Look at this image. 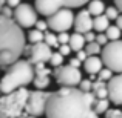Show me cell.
<instances>
[{"mask_svg":"<svg viewBox=\"0 0 122 118\" xmlns=\"http://www.w3.org/2000/svg\"><path fill=\"white\" fill-rule=\"evenodd\" d=\"M2 15H5V17H9V18H14V11H12L11 6H3L2 8Z\"/></svg>","mask_w":122,"mask_h":118,"instance_id":"35","label":"cell"},{"mask_svg":"<svg viewBox=\"0 0 122 118\" xmlns=\"http://www.w3.org/2000/svg\"><path fill=\"white\" fill-rule=\"evenodd\" d=\"M105 34H107V37H108L110 41H117V40H121V37H122V29L119 26H113V25H111Z\"/></svg>","mask_w":122,"mask_h":118,"instance_id":"22","label":"cell"},{"mask_svg":"<svg viewBox=\"0 0 122 118\" xmlns=\"http://www.w3.org/2000/svg\"><path fill=\"white\" fill-rule=\"evenodd\" d=\"M110 18L107 17L105 14L102 15H97V17H94V23H93V29L96 31V32H107V29L110 28Z\"/></svg>","mask_w":122,"mask_h":118,"instance_id":"18","label":"cell"},{"mask_svg":"<svg viewBox=\"0 0 122 118\" xmlns=\"http://www.w3.org/2000/svg\"><path fill=\"white\" fill-rule=\"evenodd\" d=\"M102 49H104V46H101L97 41L86 43V46H85V51H86V54H88L90 57H91V55H99V54H102Z\"/></svg>","mask_w":122,"mask_h":118,"instance_id":"23","label":"cell"},{"mask_svg":"<svg viewBox=\"0 0 122 118\" xmlns=\"http://www.w3.org/2000/svg\"><path fill=\"white\" fill-rule=\"evenodd\" d=\"M96 41H97L101 46H107V44L110 43V40H108V37H107V34H105V32H99L97 37H96Z\"/></svg>","mask_w":122,"mask_h":118,"instance_id":"31","label":"cell"},{"mask_svg":"<svg viewBox=\"0 0 122 118\" xmlns=\"http://www.w3.org/2000/svg\"><path fill=\"white\" fill-rule=\"evenodd\" d=\"M105 15H107L110 20H117V17L121 15V11L117 6H107L105 9Z\"/></svg>","mask_w":122,"mask_h":118,"instance_id":"27","label":"cell"},{"mask_svg":"<svg viewBox=\"0 0 122 118\" xmlns=\"http://www.w3.org/2000/svg\"><path fill=\"white\" fill-rule=\"evenodd\" d=\"M93 23L94 18L90 14L88 9H82L76 14V20H74V31L79 34H86L93 29Z\"/></svg>","mask_w":122,"mask_h":118,"instance_id":"12","label":"cell"},{"mask_svg":"<svg viewBox=\"0 0 122 118\" xmlns=\"http://www.w3.org/2000/svg\"><path fill=\"white\" fill-rule=\"evenodd\" d=\"M23 28L14 18L0 15V65L3 69L19 61L22 54L25 52Z\"/></svg>","mask_w":122,"mask_h":118,"instance_id":"2","label":"cell"},{"mask_svg":"<svg viewBox=\"0 0 122 118\" xmlns=\"http://www.w3.org/2000/svg\"><path fill=\"white\" fill-rule=\"evenodd\" d=\"M30 92L26 87H20L14 92L3 94L0 98V118H19L26 114Z\"/></svg>","mask_w":122,"mask_h":118,"instance_id":"4","label":"cell"},{"mask_svg":"<svg viewBox=\"0 0 122 118\" xmlns=\"http://www.w3.org/2000/svg\"><path fill=\"white\" fill-rule=\"evenodd\" d=\"M116 26H119L121 29H122V14L117 17V20H116Z\"/></svg>","mask_w":122,"mask_h":118,"instance_id":"41","label":"cell"},{"mask_svg":"<svg viewBox=\"0 0 122 118\" xmlns=\"http://www.w3.org/2000/svg\"><path fill=\"white\" fill-rule=\"evenodd\" d=\"M93 94H94L99 100H105V98H108V83L96 80V81L93 83Z\"/></svg>","mask_w":122,"mask_h":118,"instance_id":"16","label":"cell"},{"mask_svg":"<svg viewBox=\"0 0 122 118\" xmlns=\"http://www.w3.org/2000/svg\"><path fill=\"white\" fill-rule=\"evenodd\" d=\"M45 43H46L48 46H51V48H57V49L60 48L57 35H54V34H51V32H45Z\"/></svg>","mask_w":122,"mask_h":118,"instance_id":"25","label":"cell"},{"mask_svg":"<svg viewBox=\"0 0 122 118\" xmlns=\"http://www.w3.org/2000/svg\"><path fill=\"white\" fill-rule=\"evenodd\" d=\"M34 69H36V78H34L33 84L36 86V89L43 91L45 87L50 86L51 69L46 68V63H37V65H34Z\"/></svg>","mask_w":122,"mask_h":118,"instance_id":"14","label":"cell"},{"mask_svg":"<svg viewBox=\"0 0 122 118\" xmlns=\"http://www.w3.org/2000/svg\"><path fill=\"white\" fill-rule=\"evenodd\" d=\"M14 20L22 28H33L37 23V9L33 8L30 3H22L14 9Z\"/></svg>","mask_w":122,"mask_h":118,"instance_id":"9","label":"cell"},{"mask_svg":"<svg viewBox=\"0 0 122 118\" xmlns=\"http://www.w3.org/2000/svg\"><path fill=\"white\" fill-rule=\"evenodd\" d=\"M93 106L86 92L79 87H60L51 92L46 106V118H88Z\"/></svg>","mask_w":122,"mask_h":118,"instance_id":"1","label":"cell"},{"mask_svg":"<svg viewBox=\"0 0 122 118\" xmlns=\"http://www.w3.org/2000/svg\"><path fill=\"white\" fill-rule=\"evenodd\" d=\"M93 83L94 81H91V80H82L81 81V84H79V89L83 92H93Z\"/></svg>","mask_w":122,"mask_h":118,"instance_id":"29","label":"cell"},{"mask_svg":"<svg viewBox=\"0 0 122 118\" xmlns=\"http://www.w3.org/2000/svg\"><path fill=\"white\" fill-rule=\"evenodd\" d=\"M28 41H30L31 44H37V43H42V41H45V32H42L39 29H31L30 32H28Z\"/></svg>","mask_w":122,"mask_h":118,"instance_id":"20","label":"cell"},{"mask_svg":"<svg viewBox=\"0 0 122 118\" xmlns=\"http://www.w3.org/2000/svg\"><path fill=\"white\" fill-rule=\"evenodd\" d=\"M19 118H28V114H23L22 117H19Z\"/></svg>","mask_w":122,"mask_h":118,"instance_id":"42","label":"cell"},{"mask_svg":"<svg viewBox=\"0 0 122 118\" xmlns=\"http://www.w3.org/2000/svg\"><path fill=\"white\" fill-rule=\"evenodd\" d=\"M63 58H65V57H63L59 51H57V52H53L51 60H50V65L53 66V68H59V66L63 65Z\"/></svg>","mask_w":122,"mask_h":118,"instance_id":"26","label":"cell"},{"mask_svg":"<svg viewBox=\"0 0 122 118\" xmlns=\"http://www.w3.org/2000/svg\"><path fill=\"white\" fill-rule=\"evenodd\" d=\"M86 40H85V35L83 34H79V32H74L71 35V39H70V46H71V49L74 51V52H79V51L85 49L86 46Z\"/></svg>","mask_w":122,"mask_h":118,"instance_id":"17","label":"cell"},{"mask_svg":"<svg viewBox=\"0 0 122 118\" xmlns=\"http://www.w3.org/2000/svg\"><path fill=\"white\" fill-rule=\"evenodd\" d=\"M53 48L48 46L45 41L37 44H33L31 48V54H30V61L33 65H37V63H50L51 55H53Z\"/></svg>","mask_w":122,"mask_h":118,"instance_id":"10","label":"cell"},{"mask_svg":"<svg viewBox=\"0 0 122 118\" xmlns=\"http://www.w3.org/2000/svg\"><path fill=\"white\" fill-rule=\"evenodd\" d=\"M50 29L56 31V32H66L74 26L76 15L71 11V8H62L59 12H56L54 15L46 18Z\"/></svg>","mask_w":122,"mask_h":118,"instance_id":"7","label":"cell"},{"mask_svg":"<svg viewBox=\"0 0 122 118\" xmlns=\"http://www.w3.org/2000/svg\"><path fill=\"white\" fill-rule=\"evenodd\" d=\"M76 57H77L79 60H82V61H85V60L88 58L90 55L86 54V51H85V49H82V51H79V52H77V55H76Z\"/></svg>","mask_w":122,"mask_h":118,"instance_id":"38","label":"cell"},{"mask_svg":"<svg viewBox=\"0 0 122 118\" xmlns=\"http://www.w3.org/2000/svg\"><path fill=\"white\" fill-rule=\"evenodd\" d=\"M105 68L111 69L116 74H122V40L110 41L104 46L101 54Z\"/></svg>","mask_w":122,"mask_h":118,"instance_id":"5","label":"cell"},{"mask_svg":"<svg viewBox=\"0 0 122 118\" xmlns=\"http://www.w3.org/2000/svg\"><path fill=\"white\" fill-rule=\"evenodd\" d=\"M34 8L37 9V12L45 17H51L56 12H59L62 8H65L62 3V0H36L34 2Z\"/></svg>","mask_w":122,"mask_h":118,"instance_id":"11","label":"cell"},{"mask_svg":"<svg viewBox=\"0 0 122 118\" xmlns=\"http://www.w3.org/2000/svg\"><path fill=\"white\" fill-rule=\"evenodd\" d=\"M88 118H99V114L96 112V110H93V109H91V112H90Z\"/></svg>","mask_w":122,"mask_h":118,"instance_id":"39","label":"cell"},{"mask_svg":"<svg viewBox=\"0 0 122 118\" xmlns=\"http://www.w3.org/2000/svg\"><path fill=\"white\" fill-rule=\"evenodd\" d=\"M105 118H122V110L121 109H108L105 114Z\"/></svg>","mask_w":122,"mask_h":118,"instance_id":"30","label":"cell"},{"mask_svg":"<svg viewBox=\"0 0 122 118\" xmlns=\"http://www.w3.org/2000/svg\"><path fill=\"white\" fill-rule=\"evenodd\" d=\"M54 80L60 87H77L82 81V74L71 65H62L54 69Z\"/></svg>","mask_w":122,"mask_h":118,"instance_id":"6","label":"cell"},{"mask_svg":"<svg viewBox=\"0 0 122 118\" xmlns=\"http://www.w3.org/2000/svg\"><path fill=\"white\" fill-rule=\"evenodd\" d=\"M36 69L30 60H19L5 69V75L2 78V94H9L20 87H26L28 84L34 83Z\"/></svg>","mask_w":122,"mask_h":118,"instance_id":"3","label":"cell"},{"mask_svg":"<svg viewBox=\"0 0 122 118\" xmlns=\"http://www.w3.org/2000/svg\"><path fill=\"white\" fill-rule=\"evenodd\" d=\"M57 39H59L60 44H70V39H71V35H70L68 32H59V34H57Z\"/></svg>","mask_w":122,"mask_h":118,"instance_id":"32","label":"cell"},{"mask_svg":"<svg viewBox=\"0 0 122 118\" xmlns=\"http://www.w3.org/2000/svg\"><path fill=\"white\" fill-rule=\"evenodd\" d=\"M50 97H51L50 92L40 91V89L31 91L28 103H26V114L28 115H34V117L45 115L46 114V106H48Z\"/></svg>","mask_w":122,"mask_h":118,"instance_id":"8","label":"cell"},{"mask_svg":"<svg viewBox=\"0 0 122 118\" xmlns=\"http://www.w3.org/2000/svg\"><path fill=\"white\" fill-rule=\"evenodd\" d=\"M68 65H71V66H74V68L79 69L83 65V61H82V60H79L77 57H73V58H70V63H68Z\"/></svg>","mask_w":122,"mask_h":118,"instance_id":"36","label":"cell"},{"mask_svg":"<svg viewBox=\"0 0 122 118\" xmlns=\"http://www.w3.org/2000/svg\"><path fill=\"white\" fill-rule=\"evenodd\" d=\"M110 109V100L108 98H105V100H99L94 103V106H93V110H96V112L101 115V114H107V110Z\"/></svg>","mask_w":122,"mask_h":118,"instance_id":"21","label":"cell"},{"mask_svg":"<svg viewBox=\"0 0 122 118\" xmlns=\"http://www.w3.org/2000/svg\"><path fill=\"white\" fill-rule=\"evenodd\" d=\"M71 46H70V44H60V48H59V52L62 54L63 57H68L70 54H71Z\"/></svg>","mask_w":122,"mask_h":118,"instance_id":"34","label":"cell"},{"mask_svg":"<svg viewBox=\"0 0 122 118\" xmlns=\"http://www.w3.org/2000/svg\"><path fill=\"white\" fill-rule=\"evenodd\" d=\"M104 68H105L104 60L99 55H91L83 61V69H85L86 74H90V75H97Z\"/></svg>","mask_w":122,"mask_h":118,"instance_id":"15","label":"cell"},{"mask_svg":"<svg viewBox=\"0 0 122 118\" xmlns=\"http://www.w3.org/2000/svg\"><path fill=\"white\" fill-rule=\"evenodd\" d=\"M91 0H62L65 8H81L83 5H88Z\"/></svg>","mask_w":122,"mask_h":118,"instance_id":"24","label":"cell"},{"mask_svg":"<svg viewBox=\"0 0 122 118\" xmlns=\"http://www.w3.org/2000/svg\"><path fill=\"white\" fill-rule=\"evenodd\" d=\"M28 118H39V117H34V115H28Z\"/></svg>","mask_w":122,"mask_h":118,"instance_id":"43","label":"cell"},{"mask_svg":"<svg viewBox=\"0 0 122 118\" xmlns=\"http://www.w3.org/2000/svg\"><path fill=\"white\" fill-rule=\"evenodd\" d=\"M83 35H85V40H86V43H93V41H96V37H97V34H94L93 31H90V32L83 34Z\"/></svg>","mask_w":122,"mask_h":118,"instance_id":"37","label":"cell"},{"mask_svg":"<svg viewBox=\"0 0 122 118\" xmlns=\"http://www.w3.org/2000/svg\"><path fill=\"white\" fill-rule=\"evenodd\" d=\"M114 6H117L119 11L122 12V0H114Z\"/></svg>","mask_w":122,"mask_h":118,"instance_id":"40","label":"cell"},{"mask_svg":"<svg viewBox=\"0 0 122 118\" xmlns=\"http://www.w3.org/2000/svg\"><path fill=\"white\" fill-rule=\"evenodd\" d=\"M108 100L117 106L122 104V74L114 75L108 81Z\"/></svg>","mask_w":122,"mask_h":118,"instance_id":"13","label":"cell"},{"mask_svg":"<svg viewBox=\"0 0 122 118\" xmlns=\"http://www.w3.org/2000/svg\"><path fill=\"white\" fill-rule=\"evenodd\" d=\"M113 77H114V75H113V71H111V69H108V68H104L97 74V80H99V81H107L108 83Z\"/></svg>","mask_w":122,"mask_h":118,"instance_id":"28","label":"cell"},{"mask_svg":"<svg viewBox=\"0 0 122 118\" xmlns=\"http://www.w3.org/2000/svg\"><path fill=\"white\" fill-rule=\"evenodd\" d=\"M86 9L90 11V14H91V15L97 17V15L105 14L107 6L104 5V0H91V2L88 3V8H86Z\"/></svg>","mask_w":122,"mask_h":118,"instance_id":"19","label":"cell"},{"mask_svg":"<svg viewBox=\"0 0 122 118\" xmlns=\"http://www.w3.org/2000/svg\"><path fill=\"white\" fill-rule=\"evenodd\" d=\"M36 29L42 31V32H46L50 29V25H48V20H37L36 23Z\"/></svg>","mask_w":122,"mask_h":118,"instance_id":"33","label":"cell"}]
</instances>
